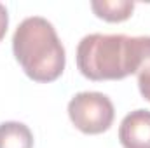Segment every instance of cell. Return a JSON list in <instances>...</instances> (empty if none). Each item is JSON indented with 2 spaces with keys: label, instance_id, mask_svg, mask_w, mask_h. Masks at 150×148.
I'll return each instance as SVG.
<instances>
[{
  "label": "cell",
  "instance_id": "obj_1",
  "mask_svg": "<svg viewBox=\"0 0 150 148\" xmlns=\"http://www.w3.org/2000/svg\"><path fill=\"white\" fill-rule=\"evenodd\" d=\"M12 52L35 82H52L65 70V47L51 21L42 16L23 19L12 35Z\"/></svg>",
  "mask_w": 150,
  "mask_h": 148
},
{
  "label": "cell",
  "instance_id": "obj_2",
  "mask_svg": "<svg viewBox=\"0 0 150 148\" xmlns=\"http://www.w3.org/2000/svg\"><path fill=\"white\" fill-rule=\"evenodd\" d=\"M77 68L89 80H120L134 73V37L91 33L79 42Z\"/></svg>",
  "mask_w": 150,
  "mask_h": 148
},
{
  "label": "cell",
  "instance_id": "obj_3",
  "mask_svg": "<svg viewBox=\"0 0 150 148\" xmlns=\"http://www.w3.org/2000/svg\"><path fill=\"white\" fill-rule=\"evenodd\" d=\"M68 117L75 127L86 134H100L110 129L115 117L113 103L103 92H79L68 103Z\"/></svg>",
  "mask_w": 150,
  "mask_h": 148
},
{
  "label": "cell",
  "instance_id": "obj_4",
  "mask_svg": "<svg viewBox=\"0 0 150 148\" xmlns=\"http://www.w3.org/2000/svg\"><path fill=\"white\" fill-rule=\"evenodd\" d=\"M119 141L124 148H150V111L127 113L119 127Z\"/></svg>",
  "mask_w": 150,
  "mask_h": 148
},
{
  "label": "cell",
  "instance_id": "obj_5",
  "mask_svg": "<svg viewBox=\"0 0 150 148\" xmlns=\"http://www.w3.org/2000/svg\"><path fill=\"white\" fill-rule=\"evenodd\" d=\"M134 49H136L134 75L138 77V87L142 96L150 101V37H134Z\"/></svg>",
  "mask_w": 150,
  "mask_h": 148
},
{
  "label": "cell",
  "instance_id": "obj_6",
  "mask_svg": "<svg viewBox=\"0 0 150 148\" xmlns=\"http://www.w3.org/2000/svg\"><path fill=\"white\" fill-rule=\"evenodd\" d=\"M0 148H33V134L23 122L0 124Z\"/></svg>",
  "mask_w": 150,
  "mask_h": 148
},
{
  "label": "cell",
  "instance_id": "obj_7",
  "mask_svg": "<svg viewBox=\"0 0 150 148\" xmlns=\"http://www.w3.org/2000/svg\"><path fill=\"white\" fill-rule=\"evenodd\" d=\"M93 12L110 23H120L131 18L134 11V4L131 0H93L91 2Z\"/></svg>",
  "mask_w": 150,
  "mask_h": 148
},
{
  "label": "cell",
  "instance_id": "obj_8",
  "mask_svg": "<svg viewBox=\"0 0 150 148\" xmlns=\"http://www.w3.org/2000/svg\"><path fill=\"white\" fill-rule=\"evenodd\" d=\"M7 26H9V14L4 4H0V40L5 37L7 33Z\"/></svg>",
  "mask_w": 150,
  "mask_h": 148
}]
</instances>
